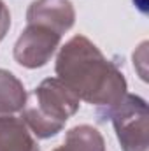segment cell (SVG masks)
<instances>
[{"mask_svg":"<svg viewBox=\"0 0 149 151\" xmlns=\"http://www.w3.org/2000/svg\"><path fill=\"white\" fill-rule=\"evenodd\" d=\"M56 77L79 100L97 106L100 118L128 93V84L117 65L84 35H74L56 56Z\"/></svg>","mask_w":149,"mask_h":151,"instance_id":"1","label":"cell"},{"mask_svg":"<svg viewBox=\"0 0 149 151\" xmlns=\"http://www.w3.org/2000/svg\"><path fill=\"white\" fill-rule=\"evenodd\" d=\"M79 104L74 91L58 77H47L34 90L19 118L37 139H49L63 130L69 118L79 111Z\"/></svg>","mask_w":149,"mask_h":151,"instance_id":"2","label":"cell"},{"mask_svg":"<svg viewBox=\"0 0 149 151\" xmlns=\"http://www.w3.org/2000/svg\"><path fill=\"white\" fill-rule=\"evenodd\" d=\"M100 119L112 121L123 151H148V104L142 97L126 93Z\"/></svg>","mask_w":149,"mask_h":151,"instance_id":"3","label":"cell"},{"mask_svg":"<svg viewBox=\"0 0 149 151\" xmlns=\"http://www.w3.org/2000/svg\"><path fill=\"white\" fill-rule=\"evenodd\" d=\"M60 42L62 35L54 30L35 23H27V28L14 44L12 55L18 65L25 69H40L54 56Z\"/></svg>","mask_w":149,"mask_h":151,"instance_id":"4","label":"cell"},{"mask_svg":"<svg viewBox=\"0 0 149 151\" xmlns=\"http://www.w3.org/2000/svg\"><path fill=\"white\" fill-rule=\"evenodd\" d=\"M27 23H35L67 34L75 23V11L70 0H35L27 11Z\"/></svg>","mask_w":149,"mask_h":151,"instance_id":"5","label":"cell"},{"mask_svg":"<svg viewBox=\"0 0 149 151\" xmlns=\"http://www.w3.org/2000/svg\"><path fill=\"white\" fill-rule=\"evenodd\" d=\"M0 151H40L35 135L16 116H0Z\"/></svg>","mask_w":149,"mask_h":151,"instance_id":"6","label":"cell"},{"mask_svg":"<svg viewBox=\"0 0 149 151\" xmlns=\"http://www.w3.org/2000/svg\"><path fill=\"white\" fill-rule=\"evenodd\" d=\"M28 100L23 83L11 70L0 69V116L19 114Z\"/></svg>","mask_w":149,"mask_h":151,"instance_id":"7","label":"cell"},{"mask_svg":"<svg viewBox=\"0 0 149 151\" xmlns=\"http://www.w3.org/2000/svg\"><path fill=\"white\" fill-rule=\"evenodd\" d=\"M53 151H105V141L95 127L77 125L65 134L63 144Z\"/></svg>","mask_w":149,"mask_h":151,"instance_id":"8","label":"cell"},{"mask_svg":"<svg viewBox=\"0 0 149 151\" xmlns=\"http://www.w3.org/2000/svg\"><path fill=\"white\" fill-rule=\"evenodd\" d=\"M9 28H11V12L5 7V4L0 0V40L5 37Z\"/></svg>","mask_w":149,"mask_h":151,"instance_id":"9","label":"cell"}]
</instances>
